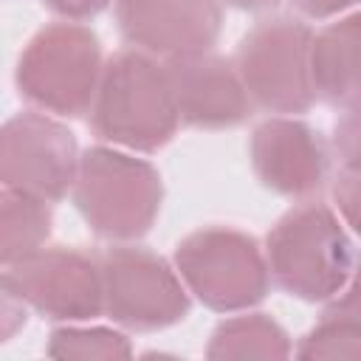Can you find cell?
Here are the masks:
<instances>
[{"label":"cell","instance_id":"6da1fadb","mask_svg":"<svg viewBox=\"0 0 361 361\" xmlns=\"http://www.w3.org/2000/svg\"><path fill=\"white\" fill-rule=\"evenodd\" d=\"M180 124L166 62L127 48L104 62L90 107L96 138L135 152H155L172 141Z\"/></svg>","mask_w":361,"mask_h":361},{"label":"cell","instance_id":"7a4b0ae2","mask_svg":"<svg viewBox=\"0 0 361 361\" xmlns=\"http://www.w3.org/2000/svg\"><path fill=\"white\" fill-rule=\"evenodd\" d=\"M265 259L279 290L302 302H330L350 279L353 243L327 203L285 212L265 237Z\"/></svg>","mask_w":361,"mask_h":361},{"label":"cell","instance_id":"3957f363","mask_svg":"<svg viewBox=\"0 0 361 361\" xmlns=\"http://www.w3.org/2000/svg\"><path fill=\"white\" fill-rule=\"evenodd\" d=\"M71 197L96 237L130 243L158 220L164 183L149 161L113 147H90L82 152Z\"/></svg>","mask_w":361,"mask_h":361},{"label":"cell","instance_id":"277c9868","mask_svg":"<svg viewBox=\"0 0 361 361\" xmlns=\"http://www.w3.org/2000/svg\"><path fill=\"white\" fill-rule=\"evenodd\" d=\"M104 59L99 37L73 20L37 31L17 62V90L45 113L79 118L90 113Z\"/></svg>","mask_w":361,"mask_h":361},{"label":"cell","instance_id":"5b68a950","mask_svg":"<svg viewBox=\"0 0 361 361\" xmlns=\"http://www.w3.org/2000/svg\"><path fill=\"white\" fill-rule=\"evenodd\" d=\"M175 268L189 293L217 313L248 310L271 288V271L254 237L226 226L186 234L175 245Z\"/></svg>","mask_w":361,"mask_h":361},{"label":"cell","instance_id":"8992f818","mask_svg":"<svg viewBox=\"0 0 361 361\" xmlns=\"http://www.w3.org/2000/svg\"><path fill=\"white\" fill-rule=\"evenodd\" d=\"M313 31L307 23L276 14L259 20L237 45L234 65L251 102L268 113L296 116L316 102L310 76Z\"/></svg>","mask_w":361,"mask_h":361},{"label":"cell","instance_id":"52a82bcc","mask_svg":"<svg viewBox=\"0 0 361 361\" xmlns=\"http://www.w3.org/2000/svg\"><path fill=\"white\" fill-rule=\"evenodd\" d=\"M104 313L127 330H164L189 316V288L164 257L141 245H110L99 254Z\"/></svg>","mask_w":361,"mask_h":361},{"label":"cell","instance_id":"ba28073f","mask_svg":"<svg viewBox=\"0 0 361 361\" xmlns=\"http://www.w3.org/2000/svg\"><path fill=\"white\" fill-rule=\"evenodd\" d=\"M3 288L51 322H93L104 313L102 262L79 248H39L6 265Z\"/></svg>","mask_w":361,"mask_h":361},{"label":"cell","instance_id":"9c48e42d","mask_svg":"<svg viewBox=\"0 0 361 361\" xmlns=\"http://www.w3.org/2000/svg\"><path fill=\"white\" fill-rule=\"evenodd\" d=\"M79 161L82 155L73 133L45 113H17L0 130L3 189L56 203L73 189Z\"/></svg>","mask_w":361,"mask_h":361},{"label":"cell","instance_id":"30bf717a","mask_svg":"<svg viewBox=\"0 0 361 361\" xmlns=\"http://www.w3.org/2000/svg\"><path fill=\"white\" fill-rule=\"evenodd\" d=\"M116 23L127 45L169 62L212 51L223 14L217 0H116Z\"/></svg>","mask_w":361,"mask_h":361},{"label":"cell","instance_id":"8fae6325","mask_svg":"<svg viewBox=\"0 0 361 361\" xmlns=\"http://www.w3.org/2000/svg\"><path fill=\"white\" fill-rule=\"evenodd\" d=\"M248 155L257 180L282 197H310L327 180L330 161L322 135L293 116H274L257 124Z\"/></svg>","mask_w":361,"mask_h":361},{"label":"cell","instance_id":"7c38bea8","mask_svg":"<svg viewBox=\"0 0 361 361\" xmlns=\"http://www.w3.org/2000/svg\"><path fill=\"white\" fill-rule=\"evenodd\" d=\"M172 96L183 124L197 130L237 127L251 116V96L237 73L234 59L212 51L166 62Z\"/></svg>","mask_w":361,"mask_h":361},{"label":"cell","instance_id":"4fadbf2b","mask_svg":"<svg viewBox=\"0 0 361 361\" xmlns=\"http://www.w3.org/2000/svg\"><path fill=\"white\" fill-rule=\"evenodd\" d=\"M310 76L319 102L341 113L361 107V11L344 14L313 37Z\"/></svg>","mask_w":361,"mask_h":361},{"label":"cell","instance_id":"5bb4252c","mask_svg":"<svg viewBox=\"0 0 361 361\" xmlns=\"http://www.w3.org/2000/svg\"><path fill=\"white\" fill-rule=\"evenodd\" d=\"M290 353H293L290 336L268 313H243L220 322L206 347V358L212 361H248V358L282 361Z\"/></svg>","mask_w":361,"mask_h":361},{"label":"cell","instance_id":"9a60e30c","mask_svg":"<svg viewBox=\"0 0 361 361\" xmlns=\"http://www.w3.org/2000/svg\"><path fill=\"white\" fill-rule=\"evenodd\" d=\"M51 203L25 192L3 189L0 195V259L3 265L20 262L45 248L51 237Z\"/></svg>","mask_w":361,"mask_h":361},{"label":"cell","instance_id":"2e32d148","mask_svg":"<svg viewBox=\"0 0 361 361\" xmlns=\"http://www.w3.org/2000/svg\"><path fill=\"white\" fill-rule=\"evenodd\" d=\"M51 358H76V361H121L133 355L130 338L113 327H79L65 322L48 336Z\"/></svg>","mask_w":361,"mask_h":361},{"label":"cell","instance_id":"e0dca14e","mask_svg":"<svg viewBox=\"0 0 361 361\" xmlns=\"http://www.w3.org/2000/svg\"><path fill=\"white\" fill-rule=\"evenodd\" d=\"M293 355L302 361H361V324L344 316L324 313L322 322L299 338Z\"/></svg>","mask_w":361,"mask_h":361},{"label":"cell","instance_id":"ac0fdd59","mask_svg":"<svg viewBox=\"0 0 361 361\" xmlns=\"http://www.w3.org/2000/svg\"><path fill=\"white\" fill-rule=\"evenodd\" d=\"M333 149L347 172L361 175V107L347 110L333 127Z\"/></svg>","mask_w":361,"mask_h":361},{"label":"cell","instance_id":"d6986e66","mask_svg":"<svg viewBox=\"0 0 361 361\" xmlns=\"http://www.w3.org/2000/svg\"><path fill=\"white\" fill-rule=\"evenodd\" d=\"M333 200H336L344 223L361 237V175H355V172L338 175L336 186H333Z\"/></svg>","mask_w":361,"mask_h":361},{"label":"cell","instance_id":"ffe728a7","mask_svg":"<svg viewBox=\"0 0 361 361\" xmlns=\"http://www.w3.org/2000/svg\"><path fill=\"white\" fill-rule=\"evenodd\" d=\"M324 313H333V316H344V319H353L361 324V257L355 259L353 265V274L347 279V285L330 299L327 310Z\"/></svg>","mask_w":361,"mask_h":361},{"label":"cell","instance_id":"44dd1931","mask_svg":"<svg viewBox=\"0 0 361 361\" xmlns=\"http://www.w3.org/2000/svg\"><path fill=\"white\" fill-rule=\"evenodd\" d=\"M113 0H42L45 8H51L54 14L65 17V20H90L96 14H102Z\"/></svg>","mask_w":361,"mask_h":361},{"label":"cell","instance_id":"7402d4cb","mask_svg":"<svg viewBox=\"0 0 361 361\" xmlns=\"http://www.w3.org/2000/svg\"><path fill=\"white\" fill-rule=\"evenodd\" d=\"M290 3L305 17H313V20H324V17H333V14H341V11L361 6V0H290Z\"/></svg>","mask_w":361,"mask_h":361},{"label":"cell","instance_id":"603a6c76","mask_svg":"<svg viewBox=\"0 0 361 361\" xmlns=\"http://www.w3.org/2000/svg\"><path fill=\"white\" fill-rule=\"evenodd\" d=\"M20 324H25V302L3 288V338H11Z\"/></svg>","mask_w":361,"mask_h":361},{"label":"cell","instance_id":"cb8c5ba5","mask_svg":"<svg viewBox=\"0 0 361 361\" xmlns=\"http://www.w3.org/2000/svg\"><path fill=\"white\" fill-rule=\"evenodd\" d=\"M217 3H226V6L240 8V11H262V8L276 6L279 0H217Z\"/></svg>","mask_w":361,"mask_h":361}]
</instances>
